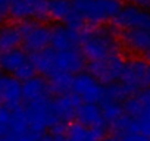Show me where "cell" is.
Masks as SVG:
<instances>
[{
	"mask_svg": "<svg viewBox=\"0 0 150 141\" xmlns=\"http://www.w3.org/2000/svg\"><path fill=\"white\" fill-rule=\"evenodd\" d=\"M81 51L87 60H100L119 53V41L112 28L93 27L81 31Z\"/></svg>",
	"mask_w": 150,
	"mask_h": 141,
	"instance_id": "cell-1",
	"label": "cell"
},
{
	"mask_svg": "<svg viewBox=\"0 0 150 141\" xmlns=\"http://www.w3.org/2000/svg\"><path fill=\"white\" fill-rule=\"evenodd\" d=\"M77 11L88 25H102L113 19L122 9V0H72Z\"/></svg>",
	"mask_w": 150,
	"mask_h": 141,
	"instance_id": "cell-2",
	"label": "cell"
},
{
	"mask_svg": "<svg viewBox=\"0 0 150 141\" xmlns=\"http://www.w3.org/2000/svg\"><path fill=\"white\" fill-rule=\"evenodd\" d=\"M125 65H127V60L119 53H115L105 59L90 62L88 72L93 77H96L102 84L110 85V84L121 81L124 70H125Z\"/></svg>",
	"mask_w": 150,
	"mask_h": 141,
	"instance_id": "cell-3",
	"label": "cell"
},
{
	"mask_svg": "<svg viewBox=\"0 0 150 141\" xmlns=\"http://www.w3.org/2000/svg\"><path fill=\"white\" fill-rule=\"evenodd\" d=\"M121 82L134 96L141 90L150 88V60L144 57L129 59L125 65Z\"/></svg>",
	"mask_w": 150,
	"mask_h": 141,
	"instance_id": "cell-4",
	"label": "cell"
},
{
	"mask_svg": "<svg viewBox=\"0 0 150 141\" xmlns=\"http://www.w3.org/2000/svg\"><path fill=\"white\" fill-rule=\"evenodd\" d=\"M22 32V46L25 51L35 53L43 49H47L52 44V28L40 21H24L21 25Z\"/></svg>",
	"mask_w": 150,
	"mask_h": 141,
	"instance_id": "cell-5",
	"label": "cell"
},
{
	"mask_svg": "<svg viewBox=\"0 0 150 141\" xmlns=\"http://www.w3.org/2000/svg\"><path fill=\"white\" fill-rule=\"evenodd\" d=\"M52 97L40 99L31 103H27L25 110L28 115V122H30V129L43 134L44 131L50 129L56 122L57 118L54 116L53 106H52Z\"/></svg>",
	"mask_w": 150,
	"mask_h": 141,
	"instance_id": "cell-6",
	"label": "cell"
},
{
	"mask_svg": "<svg viewBox=\"0 0 150 141\" xmlns=\"http://www.w3.org/2000/svg\"><path fill=\"white\" fill-rule=\"evenodd\" d=\"M72 93L84 103H102L106 97V85L102 84L90 72H80L74 77Z\"/></svg>",
	"mask_w": 150,
	"mask_h": 141,
	"instance_id": "cell-7",
	"label": "cell"
},
{
	"mask_svg": "<svg viewBox=\"0 0 150 141\" xmlns=\"http://www.w3.org/2000/svg\"><path fill=\"white\" fill-rule=\"evenodd\" d=\"M113 25L121 30H150V11L137 5H125L113 18Z\"/></svg>",
	"mask_w": 150,
	"mask_h": 141,
	"instance_id": "cell-8",
	"label": "cell"
},
{
	"mask_svg": "<svg viewBox=\"0 0 150 141\" xmlns=\"http://www.w3.org/2000/svg\"><path fill=\"white\" fill-rule=\"evenodd\" d=\"M49 0H12L9 15L16 21H44L49 18Z\"/></svg>",
	"mask_w": 150,
	"mask_h": 141,
	"instance_id": "cell-9",
	"label": "cell"
},
{
	"mask_svg": "<svg viewBox=\"0 0 150 141\" xmlns=\"http://www.w3.org/2000/svg\"><path fill=\"white\" fill-rule=\"evenodd\" d=\"M121 43L131 53L150 60V30H122Z\"/></svg>",
	"mask_w": 150,
	"mask_h": 141,
	"instance_id": "cell-10",
	"label": "cell"
},
{
	"mask_svg": "<svg viewBox=\"0 0 150 141\" xmlns=\"http://www.w3.org/2000/svg\"><path fill=\"white\" fill-rule=\"evenodd\" d=\"M80 104H81V99L75 93H66L52 100L54 116L57 118V121L65 123H69L72 119L77 118Z\"/></svg>",
	"mask_w": 150,
	"mask_h": 141,
	"instance_id": "cell-11",
	"label": "cell"
},
{
	"mask_svg": "<svg viewBox=\"0 0 150 141\" xmlns=\"http://www.w3.org/2000/svg\"><path fill=\"white\" fill-rule=\"evenodd\" d=\"M81 44V32L68 25H57L52 28V47L56 51L77 49Z\"/></svg>",
	"mask_w": 150,
	"mask_h": 141,
	"instance_id": "cell-12",
	"label": "cell"
},
{
	"mask_svg": "<svg viewBox=\"0 0 150 141\" xmlns=\"http://www.w3.org/2000/svg\"><path fill=\"white\" fill-rule=\"evenodd\" d=\"M22 100V82L13 75L0 77V103L13 109L21 106Z\"/></svg>",
	"mask_w": 150,
	"mask_h": 141,
	"instance_id": "cell-13",
	"label": "cell"
},
{
	"mask_svg": "<svg viewBox=\"0 0 150 141\" xmlns=\"http://www.w3.org/2000/svg\"><path fill=\"white\" fill-rule=\"evenodd\" d=\"M56 63H57V70H63V72L77 75L83 72V69L86 66V56L78 49L62 50L56 53Z\"/></svg>",
	"mask_w": 150,
	"mask_h": 141,
	"instance_id": "cell-14",
	"label": "cell"
},
{
	"mask_svg": "<svg viewBox=\"0 0 150 141\" xmlns=\"http://www.w3.org/2000/svg\"><path fill=\"white\" fill-rule=\"evenodd\" d=\"M77 122L93 128V129H106V121L102 112V107L97 103H81L77 112Z\"/></svg>",
	"mask_w": 150,
	"mask_h": 141,
	"instance_id": "cell-15",
	"label": "cell"
},
{
	"mask_svg": "<svg viewBox=\"0 0 150 141\" xmlns=\"http://www.w3.org/2000/svg\"><path fill=\"white\" fill-rule=\"evenodd\" d=\"M52 91L49 87V81H46L43 77L34 75L33 78L22 82V99L25 103H31L40 99L52 97Z\"/></svg>",
	"mask_w": 150,
	"mask_h": 141,
	"instance_id": "cell-16",
	"label": "cell"
},
{
	"mask_svg": "<svg viewBox=\"0 0 150 141\" xmlns=\"http://www.w3.org/2000/svg\"><path fill=\"white\" fill-rule=\"evenodd\" d=\"M56 50L53 47L43 49L40 51L33 53L31 60L37 69V72H40L43 77H52L54 72H57V63H56Z\"/></svg>",
	"mask_w": 150,
	"mask_h": 141,
	"instance_id": "cell-17",
	"label": "cell"
},
{
	"mask_svg": "<svg viewBox=\"0 0 150 141\" xmlns=\"http://www.w3.org/2000/svg\"><path fill=\"white\" fill-rule=\"evenodd\" d=\"M65 137L68 141H99L105 137V129H93L80 122L68 123Z\"/></svg>",
	"mask_w": 150,
	"mask_h": 141,
	"instance_id": "cell-18",
	"label": "cell"
},
{
	"mask_svg": "<svg viewBox=\"0 0 150 141\" xmlns=\"http://www.w3.org/2000/svg\"><path fill=\"white\" fill-rule=\"evenodd\" d=\"M27 60H30V57L25 53V50H21V49L6 50V51L2 53V56H0V68H2L5 72L13 75Z\"/></svg>",
	"mask_w": 150,
	"mask_h": 141,
	"instance_id": "cell-19",
	"label": "cell"
},
{
	"mask_svg": "<svg viewBox=\"0 0 150 141\" xmlns=\"http://www.w3.org/2000/svg\"><path fill=\"white\" fill-rule=\"evenodd\" d=\"M22 44V32L18 25L8 24L0 27V47L3 51L18 49Z\"/></svg>",
	"mask_w": 150,
	"mask_h": 141,
	"instance_id": "cell-20",
	"label": "cell"
},
{
	"mask_svg": "<svg viewBox=\"0 0 150 141\" xmlns=\"http://www.w3.org/2000/svg\"><path fill=\"white\" fill-rule=\"evenodd\" d=\"M72 84H74V77L69 72L57 70L52 77H49V87L53 96H62V94L71 93Z\"/></svg>",
	"mask_w": 150,
	"mask_h": 141,
	"instance_id": "cell-21",
	"label": "cell"
},
{
	"mask_svg": "<svg viewBox=\"0 0 150 141\" xmlns=\"http://www.w3.org/2000/svg\"><path fill=\"white\" fill-rule=\"evenodd\" d=\"M49 18L54 21H65L68 15L74 11L72 0H49L47 3Z\"/></svg>",
	"mask_w": 150,
	"mask_h": 141,
	"instance_id": "cell-22",
	"label": "cell"
},
{
	"mask_svg": "<svg viewBox=\"0 0 150 141\" xmlns=\"http://www.w3.org/2000/svg\"><path fill=\"white\" fill-rule=\"evenodd\" d=\"M102 112H103V116H105V121L112 125L115 123L119 118H122L125 115V109H124V103L121 102H115V100H109V99H105L102 103Z\"/></svg>",
	"mask_w": 150,
	"mask_h": 141,
	"instance_id": "cell-23",
	"label": "cell"
},
{
	"mask_svg": "<svg viewBox=\"0 0 150 141\" xmlns=\"http://www.w3.org/2000/svg\"><path fill=\"white\" fill-rule=\"evenodd\" d=\"M9 131H12L15 134H22V132L31 131L25 107H22V106L13 107V116H12V122H11Z\"/></svg>",
	"mask_w": 150,
	"mask_h": 141,
	"instance_id": "cell-24",
	"label": "cell"
},
{
	"mask_svg": "<svg viewBox=\"0 0 150 141\" xmlns=\"http://www.w3.org/2000/svg\"><path fill=\"white\" fill-rule=\"evenodd\" d=\"M35 72H37V69H35V66H34V63H33V60H31V57H30V60H27V62L16 70V72L13 74V77L24 82V81L33 78V77L35 75Z\"/></svg>",
	"mask_w": 150,
	"mask_h": 141,
	"instance_id": "cell-25",
	"label": "cell"
},
{
	"mask_svg": "<svg viewBox=\"0 0 150 141\" xmlns=\"http://www.w3.org/2000/svg\"><path fill=\"white\" fill-rule=\"evenodd\" d=\"M65 22V25H68V27H71V28H74V30H84V27H86V19L77 12V11H72L69 15H68V18L63 21Z\"/></svg>",
	"mask_w": 150,
	"mask_h": 141,
	"instance_id": "cell-26",
	"label": "cell"
},
{
	"mask_svg": "<svg viewBox=\"0 0 150 141\" xmlns=\"http://www.w3.org/2000/svg\"><path fill=\"white\" fill-rule=\"evenodd\" d=\"M12 116H13V109L6 106V104H0V125L9 129L11 122H12Z\"/></svg>",
	"mask_w": 150,
	"mask_h": 141,
	"instance_id": "cell-27",
	"label": "cell"
},
{
	"mask_svg": "<svg viewBox=\"0 0 150 141\" xmlns=\"http://www.w3.org/2000/svg\"><path fill=\"white\" fill-rule=\"evenodd\" d=\"M121 141H150L149 137H146L143 132L138 131H128V132H122L119 135H116Z\"/></svg>",
	"mask_w": 150,
	"mask_h": 141,
	"instance_id": "cell-28",
	"label": "cell"
},
{
	"mask_svg": "<svg viewBox=\"0 0 150 141\" xmlns=\"http://www.w3.org/2000/svg\"><path fill=\"white\" fill-rule=\"evenodd\" d=\"M141 104H143V109H144V116H150V88H146V90H141L137 93ZM143 116V118H144Z\"/></svg>",
	"mask_w": 150,
	"mask_h": 141,
	"instance_id": "cell-29",
	"label": "cell"
},
{
	"mask_svg": "<svg viewBox=\"0 0 150 141\" xmlns=\"http://www.w3.org/2000/svg\"><path fill=\"white\" fill-rule=\"evenodd\" d=\"M41 134L35 132V131H27L22 134H18L16 141H41Z\"/></svg>",
	"mask_w": 150,
	"mask_h": 141,
	"instance_id": "cell-30",
	"label": "cell"
},
{
	"mask_svg": "<svg viewBox=\"0 0 150 141\" xmlns=\"http://www.w3.org/2000/svg\"><path fill=\"white\" fill-rule=\"evenodd\" d=\"M137 123H138V132H143L146 137L150 138V116L137 119Z\"/></svg>",
	"mask_w": 150,
	"mask_h": 141,
	"instance_id": "cell-31",
	"label": "cell"
},
{
	"mask_svg": "<svg viewBox=\"0 0 150 141\" xmlns=\"http://www.w3.org/2000/svg\"><path fill=\"white\" fill-rule=\"evenodd\" d=\"M11 5H12V0H0V13L2 15L9 13Z\"/></svg>",
	"mask_w": 150,
	"mask_h": 141,
	"instance_id": "cell-32",
	"label": "cell"
},
{
	"mask_svg": "<svg viewBox=\"0 0 150 141\" xmlns=\"http://www.w3.org/2000/svg\"><path fill=\"white\" fill-rule=\"evenodd\" d=\"M132 5H137L140 8H144V9H150V0H129Z\"/></svg>",
	"mask_w": 150,
	"mask_h": 141,
	"instance_id": "cell-33",
	"label": "cell"
},
{
	"mask_svg": "<svg viewBox=\"0 0 150 141\" xmlns=\"http://www.w3.org/2000/svg\"><path fill=\"white\" fill-rule=\"evenodd\" d=\"M103 141H121L116 135H110V137H106V138H103Z\"/></svg>",
	"mask_w": 150,
	"mask_h": 141,
	"instance_id": "cell-34",
	"label": "cell"
},
{
	"mask_svg": "<svg viewBox=\"0 0 150 141\" xmlns=\"http://www.w3.org/2000/svg\"><path fill=\"white\" fill-rule=\"evenodd\" d=\"M6 132H9V129L8 128H5V126H2V125H0V140H2V137L6 134Z\"/></svg>",
	"mask_w": 150,
	"mask_h": 141,
	"instance_id": "cell-35",
	"label": "cell"
},
{
	"mask_svg": "<svg viewBox=\"0 0 150 141\" xmlns=\"http://www.w3.org/2000/svg\"><path fill=\"white\" fill-rule=\"evenodd\" d=\"M3 21H5V15H2V13H0V27H2Z\"/></svg>",
	"mask_w": 150,
	"mask_h": 141,
	"instance_id": "cell-36",
	"label": "cell"
},
{
	"mask_svg": "<svg viewBox=\"0 0 150 141\" xmlns=\"http://www.w3.org/2000/svg\"><path fill=\"white\" fill-rule=\"evenodd\" d=\"M0 56H2V47H0Z\"/></svg>",
	"mask_w": 150,
	"mask_h": 141,
	"instance_id": "cell-37",
	"label": "cell"
},
{
	"mask_svg": "<svg viewBox=\"0 0 150 141\" xmlns=\"http://www.w3.org/2000/svg\"><path fill=\"white\" fill-rule=\"evenodd\" d=\"M0 77H2V75H0Z\"/></svg>",
	"mask_w": 150,
	"mask_h": 141,
	"instance_id": "cell-38",
	"label": "cell"
},
{
	"mask_svg": "<svg viewBox=\"0 0 150 141\" xmlns=\"http://www.w3.org/2000/svg\"><path fill=\"white\" fill-rule=\"evenodd\" d=\"M149 11H150V9H149Z\"/></svg>",
	"mask_w": 150,
	"mask_h": 141,
	"instance_id": "cell-39",
	"label": "cell"
}]
</instances>
